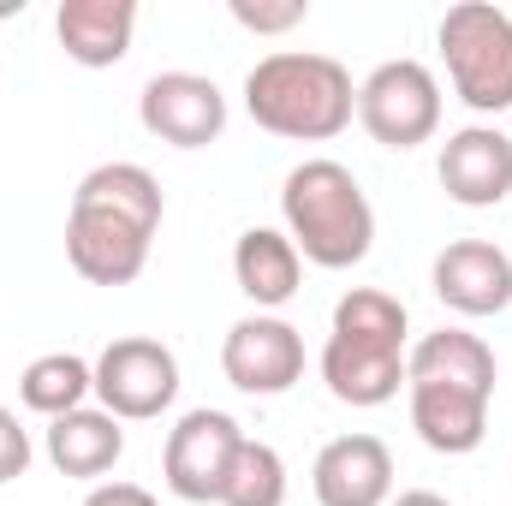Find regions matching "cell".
<instances>
[{
	"label": "cell",
	"mask_w": 512,
	"mask_h": 506,
	"mask_svg": "<svg viewBox=\"0 0 512 506\" xmlns=\"http://www.w3.org/2000/svg\"><path fill=\"white\" fill-rule=\"evenodd\" d=\"M54 36H60L66 60H78L90 72L120 66L137 36V0H60Z\"/></svg>",
	"instance_id": "5bb4252c"
},
{
	"label": "cell",
	"mask_w": 512,
	"mask_h": 506,
	"mask_svg": "<svg viewBox=\"0 0 512 506\" xmlns=\"http://www.w3.org/2000/svg\"><path fill=\"white\" fill-rule=\"evenodd\" d=\"M322 381H328V393L340 405L376 411L387 399H399V387H405V352L399 346H376V340H352V334H328Z\"/></svg>",
	"instance_id": "4fadbf2b"
},
{
	"label": "cell",
	"mask_w": 512,
	"mask_h": 506,
	"mask_svg": "<svg viewBox=\"0 0 512 506\" xmlns=\"http://www.w3.org/2000/svg\"><path fill=\"white\" fill-rule=\"evenodd\" d=\"M245 114L292 143H334L358 114V84L334 54L280 48L245 72Z\"/></svg>",
	"instance_id": "7a4b0ae2"
},
{
	"label": "cell",
	"mask_w": 512,
	"mask_h": 506,
	"mask_svg": "<svg viewBox=\"0 0 512 506\" xmlns=\"http://www.w3.org/2000/svg\"><path fill=\"white\" fill-rule=\"evenodd\" d=\"M137 120L173 149H209L227 131V96L203 72H155L137 96Z\"/></svg>",
	"instance_id": "9c48e42d"
},
{
	"label": "cell",
	"mask_w": 512,
	"mask_h": 506,
	"mask_svg": "<svg viewBox=\"0 0 512 506\" xmlns=\"http://www.w3.org/2000/svg\"><path fill=\"white\" fill-rule=\"evenodd\" d=\"M316 506H387L393 501V453L382 435H334L310 465Z\"/></svg>",
	"instance_id": "8fae6325"
},
{
	"label": "cell",
	"mask_w": 512,
	"mask_h": 506,
	"mask_svg": "<svg viewBox=\"0 0 512 506\" xmlns=\"http://www.w3.org/2000/svg\"><path fill=\"white\" fill-rule=\"evenodd\" d=\"M221 370L239 393H256V399H274L286 387L304 381V334L286 322V316H268L256 310L245 322L227 328L221 340Z\"/></svg>",
	"instance_id": "ba28073f"
},
{
	"label": "cell",
	"mask_w": 512,
	"mask_h": 506,
	"mask_svg": "<svg viewBox=\"0 0 512 506\" xmlns=\"http://www.w3.org/2000/svg\"><path fill=\"white\" fill-rule=\"evenodd\" d=\"M233 280L239 292L251 298L256 310H280L298 298V280H304V256L298 245L280 233V227H245L239 245H233Z\"/></svg>",
	"instance_id": "ac0fdd59"
},
{
	"label": "cell",
	"mask_w": 512,
	"mask_h": 506,
	"mask_svg": "<svg viewBox=\"0 0 512 506\" xmlns=\"http://www.w3.org/2000/svg\"><path fill=\"white\" fill-rule=\"evenodd\" d=\"M358 120L382 149H417L441 131V78L423 60H382L358 84Z\"/></svg>",
	"instance_id": "5b68a950"
},
{
	"label": "cell",
	"mask_w": 512,
	"mask_h": 506,
	"mask_svg": "<svg viewBox=\"0 0 512 506\" xmlns=\"http://www.w3.org/2000/svg\"><path fill=\"white\" fill-rule=\"evenodd\" d=\"M48 465L60 471V477H78V483H102L114 465H120V453H126V429H120V417H108L102 405H78V411H66V417H54L48 423Z\"/></svg>",
	"instance_id": "2e32d148"
},
{
	"label": "cell",
	"mask_w": 512,
	"mask_h": 506,
	"mask_svg": "<svg viewBox=\"0 0 512 506\" xmlns=\"http://www.w3.org/2000/svg\"><path fill=\"white\" fill-rule=\"evenodd\" d=\"M441 191L459 209H495L512 197V137L501 126H465L441 143Z\"/></svg>",
	"instance_id": "30bf717a"
},
{
	"label": "cell",
	"mask_w": 512,
	"mask_h": 506,
	"mask_svg": "<svg viewBox=\"0 0 512 506\" xmlns=\"http://www.w3.org/2000/svg\"><path fill=\"white\" fill-rule=\"evenodd\" d=\"M441 60L453 78V96L471 114H507L512 108V18L501 6L459 0L441 12Z\"/></svg>",
	"instance_id": "277c9868"
},
{
	"label": "cell",
	"mask_w": 512,
	"mask_h": 506,
	"mask_svg": "<svg viewBox=\"0 0 512 506\" xmlns=\"http://www.w3.org/2000/svg\"><path fill=\"white\" fill-rule=\"evenodd\" d=\"M405 304L382 292V286H352L334 304V328L328 334H352V340H376V346H399L405 352Z\"/></svg>",
	"instance_id": "ffe728a7"
},
{
	"label": "cell",
	"mask_w": 512,
	"mask_h": 506,
	"mask_svg": "<svg viewBox=\"0 0 512 506\" xmlns=\"http://www.w3.org/2000/svg\"><path fill=\"white\" fill-rule=\"evenodd\" d=\"M221 506H286V459L268 441L245 435V447H239V459L227 471Z\"/></svg>",
	"instance_id": "44dd1931"
},
{
	"label": "cell",
	"mask_w": 512,
	"mask_h": 506,
	"mask_svg": "<svg viewBox=\"0 0 512 506\" xmlns=\"http://www.w3.org/2000/svg\"><path fill=\"white\" fill-rule=\"evenodd\" d=\"M30 459H36L30 429L18 423V411H6V405H0V489H6V483H18V477L30 471Z\"/></svg>",
	"instance_id": "603a6c76"
},
{
	"label": "cell",
	"mask_w": 512,
	"mask_h": 506,
	"mask_svg": "<svg viewBox=\"0 0 512 506\" xmlns=\"http://www.w3.org/2000/svg\"><path fill=\"white\" fill-rule=\"evenodd\" d=\"M495 352L489 340L465 334V328H435L423 334L411 352H405V387L411 381H429V387H459V393H483L495 399Z\"/></svg>",
	"instance_id": "e0dca14e"
},
{
	"label": "cell",
	"mask_w": 512,
	"mask_h": 506,
	"mask_svg": "<svg viewBox=\"0 0 512 506\" xmlns=\"http://www.w3.org/2000/svg\"><path fill=\"white\" fill-rule=\"evenodd\" d=\"M227 12L251 30V36H286L310 18V0H227Z\"/></svg>",
	"instance_id": "7402d4cb"
},
{
	"label": "cell",
	"mask_w": 512,
	"mask_h": 506,
	"mask_svg": "<svg viewBox=\"0 0 512 506\" xmlns=\"http://www.w3.org/2000/svg\"><path fill=\"white\" fill-rule=\"evenodd\" d=\"M387 506H453V501H441L435 489H405V495H393Z\"/></svg>",
	"instance_id": "d4e9b609"
},
{
	"label": "cell",
	"mask_w": 512,
	"mask_h": 506,
	"mask_svg": "<svg viewBox=\"0 0 512 506\" xmlns=\"http://www.w3.org/2000/svg\"><path fill=\"white\" fill-rule=\"evenodd\" d=\"M435 298L459 316H501L512 304V256L489 239H453L435 256Z\"/></svg>",
	"instance_id": "7c38bea8"
},
{
	"label": "cell",
	"mask_w": 512,
	"mask_h": 506,
	"mask_svg": "<svg viewBox=\"0 0 512 506\" xmlns=\"http://www.w3.org/2000/svg\"><path fill=\"white\" fill-rule=\"evenodd\" d=\"M84 506H161L143 483H96L90 495H84Z\"/></svg>",
	"instance_id": "cb8c5ba5"
},
{
	"label": "cell",
	"mask_w": 512,
	"mask_h": 506,
	"mask_svg": "<svg viewBox=\"0 0 512 506\" xmlns=\"http://www.w3.org/2000/svg\"><path fill=\"white\" fill-rule=\"evenodd\" d=\"M411 429L429 453H447V459H465L483 447L489 435V399L483 393H459V387H429V381H411Z\"/></svg>",
	"instance_id": "9a60e30c"
},
{
	"label": "cell",
	"mask_w": 512,
	"mask_h": 506,
	"mask_svg": "<svg viewBox=\"0 0 512 506\" xmlns=\"http://www.w3.org/2000/svg\"><path fill=\"white\" fill-rule=\"evenodd\" d=\"M280 221L286 239L316 268H358L376 245V209L358 185V173L334 155H310L280 185Z\"/></svg>",
	"instance_id": "3957f363"
},
{
	"label": "cell",
	"mask_w": 512,
	"mask_h": 506,
	"mask_svg": "<svg viewBox=\"0 0 512 506\" xmlns=\"http://www.w3.org/2000/svg\"><path fill=\"white\" fill-rule=\"evenodd\" d=\"M90 393H96V364H84L78 352H42V358H30L24 364V376H18V399H24V411H36V417H66V411H78V405H90Z\"/></svg>",
	"instance_id": "d6986e66"
},
{
	"label": "cell",
	"mask_w": 512,
	"mask_h": 506,
	"mask_svg": "<svg viewBox=\"0 0 512 506\" xmlns=\"http://www.w3.org/2000/svg\"><path fill=\"white\" fill-rule=\"evenodd\" d=\"M245 447V429L239 417L215 411V405H197L185 411L173 429H167V447H161V477L179 501L191 506H221V489H227V471Z\"/></svg>",
	"instance_id": "8992f818"
},
{
	"label": "cell",
	"mask_w": 512,
	"mask_h": 506,
	"mask_svg": "<svg viewBox=\"0 0 512 506\" xmlns=\"http://www.w3.org/2000/svg\"><path fill=\"white\" fill-rule=\"evenodd\" d=\"M167 197L161 179L137 161H102L78 179L66 215V262L90 286H131L149 268Z\"/></svg>",
	"instance_id": "6da1fadb"
},
{
	"label": "cell",
	"mask_w": 512,
	"mask_h": 506,
	"mask_svg": "<svg viewBox=\"0 0 512 506\" xmlns=\"http://www.w3.org/2000/svg\"><path fill=\"white\" fill-rule=\"evenodd\" d=\"M96 399L120 423H149L179 399V358L149 334H120L96 358Z\"/></svg>",
	"instance_id": "52a82bcc"
}]
</instances>
